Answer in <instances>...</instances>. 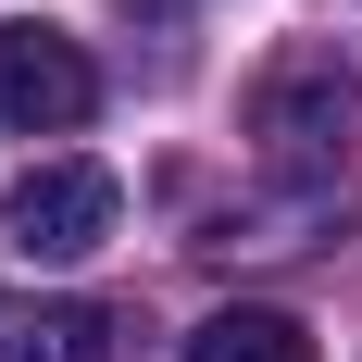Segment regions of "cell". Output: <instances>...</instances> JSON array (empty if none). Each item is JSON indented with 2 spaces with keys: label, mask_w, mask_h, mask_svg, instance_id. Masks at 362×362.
Segmentation results:
<instances>
[{
  "label": "cell",
  "mask_w": 362,
  "mask_h": 362,
  "mask_svg": "<svg viewBox=\"0 0 362 362\" xmlns=\"http://www.w3.org/2000/svg\"><path fill=\"white\" fill-rule=\"evenodd\" d=\"M350 112H362V75L337 50H275L262 88H250V138L275 163H300V175H325V150L350 138Z\"/></svg>",
  "instance_id": "obj_1"
},
{
  "label": "cell",
  "mask_w": 362,
  "mask_h": 362,
  "mask_svg": "<svg viewBox=\"0 0 362 362\" xmlns=\"http://www.w3.org/2000/svg\"><path fill=\"white\" fill-rule=\"evenodd\" d=\"M88 112H100V63H88L63 25H0V125L75 138Z\"/></svg>",
  "instance_id": "obj_2"
},
{
  "label": "cell",
  "mask_w": 362,
  "mask_h": 362,
  "mask_svg": "<svg viewBox=\"0 0 362 362\" xmlns=\"http://www.w3.org/2000/svg\"><path fill=\"white\" fill-rule=\"evenodd\" d=\"M112 213H125V187L100 175V163H37V175H13V200H0V238L25 262H75V250H100Z\"/></svg>",
  "instance_id": "obj_3"
},
{
  "label": "cell",
  "mask_w": 362,
  "mask_h": 362,
  "mask_svg": "<svg viewBox=\"0 0 362 362\" xmlns=\"http://www.w3.org/2000/svg\"><path fill=\"white\" fill-rule=\"evenodd\" d=\"M13 362H112L125 350V313L112 300H50V313H25V325L0 337Z\"/></svg>",
  "instance_id": "obj_4"
},
{
  "label": "cell",
  "mask_w": 362,
  "mask_h": 362,
  "mask_svg": "<svg viewBox=\"0 0 362 362\" xmlns=\"http://www.w3.org/2000/svg\"><path fill=\"white\" fill-rule=\"evenodd\" d=\"M187 362H313V325L300 313H200Z\"/></svg>",
  "instance_id": "obj_5"
},
{
  "label": "cell",
  "mask_w": 362,
  "mask_h": 362,
  "mask_svg": "<svg viewBox=\"0 0 362 362\" xmlns=\"http://www.w3.org/2000/svg\"><path fill=\"white\" fill-rule=\"evenodd\" d=\"M138 13H175V0H138Z\"/></svg>",
  "instance_id": "obj_6"
}]
</instances>
